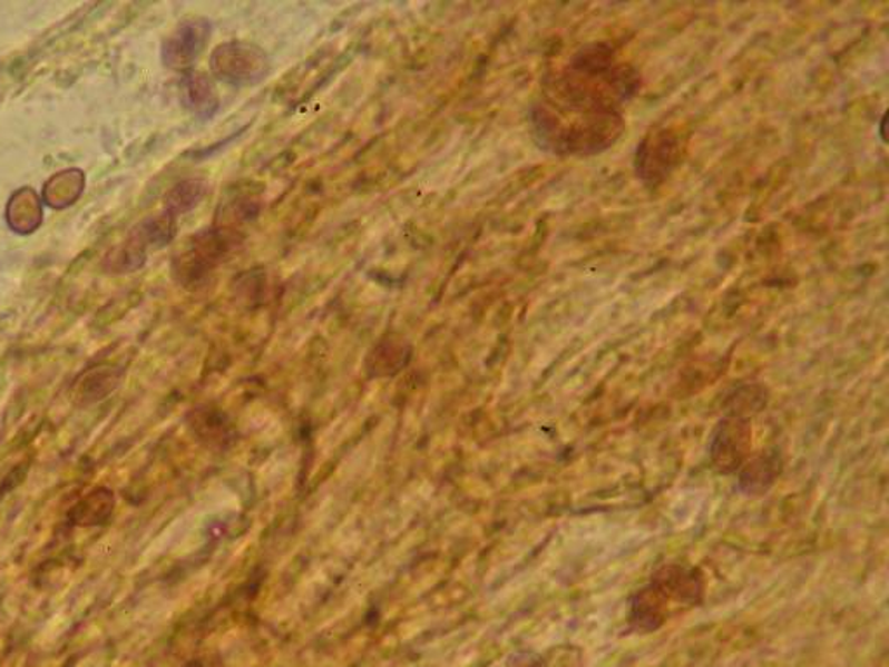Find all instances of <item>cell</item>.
Here are the masks:
<instances>
[{
  "instance_id": "obj_8",
  "label": "cell",
  "mask_w": 889,
  "mask_h": 667,
  "mask_svg": "<svg viewBox=\"0 0 889 667\" xmlns=\"http://www.w3.org/2000/svg\"><path fill=\"white\" fill-rule=\"evenodd\" d=\"M410 353L412 350H410L409 343L397 340V337H388L372 350L367 359V367H369L370 374L378 375V377H390L394 372L406 367Z\"/></svg>"
},
{
  "instance_id": "obj_7",
  "label": "cell",
  "mask_w": 889,
  "mask_h": 667,
  "mask_svg": "<svg viewBox=\"0 0 889 667\" xmlns=\"http://www.w3.org/2000/svg\"><path fill=\"white\" fill-rule=\"evenodd\" d=\"M182 101L186 110L201 120L213 119L219 110V98L213 82L204 73H188L182 82Z\"/></svg>"
},
{
  "instance_id": "obj_9",
  "label": "cell",
  "mask_w": 889,
  "mask_h": 667,
  "mask_svg": "<svg viewBox=\"0 0 889 667\" xmlns=\"http://www.w3.org/2000/svg\"><path fill=\"white\" fill-rule=\"evenodd\" d=\"M194 430L201 434L202 442L209 443L216 449L232 443L233 430L229 428L228 419L214 409H204V411L201 409L197 412L194 418Z\"/></svg>"
},
{
  "instance_id": "obj_2",
  "label": "cell",
  "mask_w": 889,
  "mask_h": 667,
  "mask_svg": "<svg viewBox=\"0 0 889 667\" xmlns=\"http://www.w3.org/2000/svg\"><path fill=\"white\" fill-rule=\"evenodd\" d=\"M704 597V581L696 569L683 565H665L652 577V582L633 598L631 625L638 631H654L665 620V607L671 601L695 605Z\"/></svg>"
},
{
  "instance_id": "obj_5",
  "label": "cell",
  "mask_w": 889,
  "mask_h": 667,
  "mask_svg": "<svg viewBox=\"0 0 889 667\" xmlns=\"http://www.w3.org/2000/svg\"><path fill=\"white\" fill-rule=\"evenodd\" d=\"M213 36V23L207 18L195 17L177 24L173 36L162 46V60L173 70H188Z\"/></svg>"
},
{
  "instance_id": "obj_11",
  "label": "cell",
  "mask_w": 889,
  "mask_h": 667,
  "mask_svg": "<svg viewBox=\"0 0 889 667\" xmlns=\"http://www.w3.org/2000/svg\"><path fill=\"white\" fill-rule=\"evenodd\" d=\"M205 190L207 188H205V183L202 179H185V182L174 186L173 190L167 195V213L177 216V214L194 210L204 200Z\"/></svg>"
},
{
  "instance_id": "obj_3",
  "label": "cell",
  "mask_w": 889,
  "mask_h": 667,
  "mask_svg": "<svg viewBox=\"0 0 889 667\" xmlns=\"http://www.w3.org/2000/svg\"><path fill=\"white\" fill-rule=\"evenodd\" d=\"M209 67L221 82L233 87H251L270 76L272 60L257 43L232 40L214 49Z\"/></svg>"
},
{
  "instance_id": "obj_6",
  "label": "cell",
  "mask_w": 889,
  "mask_h": 667,
  "mask_svg": "<svg viewBox=\"0 0 889 667\" xmlns=\"http://www.w3.org/2000/svg\"><path fill=\"white\" fill-rule=\"evenodd\" d=\"M751 447V428L749 418L742 412L729 415L717 428L711 443V458L721 473H733L742 467Z\"/></svg>"
},
{
  "instance_id": "obj_10",
  "label": "cell",
  "mask_w": 889,
  "mask_h": 667,
  "mask_svg": "<svg viewBox=\"0 0 889 667\" xmlns=\"http://www.w3.org/2000/svg\"><path fill=\"white\" fill-rule=\"evenodd\" d=\"M776 474H779V455H764V458L755 459L742 471L740 487L752 494L755 490H764L772 485Z\"/></svg>"
},
{
  "instance_id": "obj_4",
  "label": "cell",
  "mask_w": 889,
  "mask_h": 667,
  "mask_svg": "<svg viewBox=\"0 0 889 667\" xmlns=\"http://www.w3.org/2000/svg\"><path fill=\"white\" fill-rule=\"evenodd\" d=\"M229 245L232 237L225 229L207 228L194 235L174 259L177 281L185 285L204 281L228 254Z\"/></svg>"
},
{
  "instance_id": "obj_1",
  "label": "cell",
  "mask_w": 889,
  "mask_h": 667,
  "mask_svg": "<svg viewBox=\"0 0 889 667\" xmlns=\"http://www.w3.org/2000/svg\"><path fill=\"white\" fill-rule=\"evenodd\" d=\"M633 73L605 48L586 49L547 87L534 110L537 136L565 155L596 154L622 130V105L633 95Z\"/></svg>"
}]
</instances>
